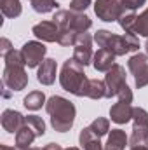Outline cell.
I'll return each mask as SVG.
<instances>
[{
    "mask_svg": "<svg viewBox=\"0 0 148 150\" xmlns=\"http://www.w3.org/2000/svg\"><path fill=\"white\" fill-rule=\"evenodd\" d=\"M52 21L58 25L59 33H58V44L63 47L75 45V40L80 33L87 32L92 26V21L89 16H85L84 12H73V11H66L61 9L54 14Z\"/></svg>",
    "mask_w": 148,
    "mask_h": 150,
    "instance_id": "obj_1",
    "label": "cell"
},
{
    "mask_svg": "<svg viewBox=\"0 0 148 150\" xmlns=\"http://www.w3.org/2000/svg\"><path fill=\"white\" fill-rule=\"evenodd\" d=\"M45 110L51 115V126L58 133H66L75 122V105L63 96H51L45 103Z\"/></svg>",
    "mask_w": 148,
    "mask_h": 150,
    "instance_id": "obj_2",
    "label": "cell"
},
{
    "mask_svg": "<svg viewBox=\"0 0 148 150\" xmlns=\"http://www.w3.org/2000/svg\"><path fill=\"white\" fill-rule=\"evenodd\" d=\"M5 68L2 75V82L5 87H9L11 91H23L28 86V75H26V63L23 58L21 51L12 49L5 58Z\"/></svg>",
    "mask_w": 148,
    "mask_h": 150,
    "instance_id": "obj_3",
    "label": "cell"
},
{
    "mask_svg": "<svg viewBox=\"0 0 148 150\" xmlns=\"http://www.w3.org/2000/svg\"><path fill=\"white\" fill-rule=\"evenodd\" d=\"M94 42L99 47L108 49L115 56H125L140 49V38L136 35H129V33L115 35L108 30H98L94 35Z\"/></svg>",
    "mask_w": 148,
    "mask_h": 150,
    "instance_id": "obj_4",
    "label": "cell"
},
{
    "mask_svg": "<svg viewBox=\"0 0 148 150\" xmlns=\"http://www.w3.org/2000/svg\"><path fill=\"white\" fill-rule=\"evenodd\" d=\"M84 68L85 67H82L75 58H70L63 63L61 74H59V84L66 93L75 96H84V89L89 80Z\"/></svg>",
    "mask_w": 148,
    "mask_h": 150,
    "instance_id": "obj_5",
    "label": "cell"
},
{
    "mask_svg": "<svg viewBox=\"0 0 148 150\" xmlns=\"http://www.w3.org/2000/svg\"><path fill=\"white\" fill-rule=\"evenodd\" d=\"M132 120V133L129 136L131 147H148V112L145 108L134 107Z\"/></svg>",
    "mask_w": 148,
    "mask_h": 150,
    "instance_id": "obj_6",
    "label": "cell"
},
{
    "mask_svg": "<svg viewBox=\"0 0 148 150\" xmlns=\"http://www.w3.org/2000/svg\"><path fill=\"white\" fill-rule=\"evenodd\" d=\"M94 12L101 21L113 23V21H118V18L125 12V9L122 0H96Z\"/></svg>",
    "mask_w": 148,
    "mask_h": 150,
    "instance_id": "obj_7",
    "label": "cell"
},
{
    "mask_svg": "<svg viewBox=\"0 0 148 150\" xmlns=\"http://www.w3.org/2000/svg\"><path fill=\"white\" fill-rule=\"evenodd\" d=\"M127 68L134 77V84L138 89L148 86V56L147 54H134L127 61Z\"/></svg>",
    "mask_w": 148,
    "mask_h": 150,
    "instance_id": "obj_8",
    "label": "cell"
},
{
    "mask_svg": "<svg viewBox=\"0 0 148 150\" xmlns=\"http://www.w3.org/2000/svg\"><path fill=\"white\" fill-rule=\"evenodd\" d=\"M73 58L82 67H87V65L92 63V58H94V52H92V37L87 32L80 33L77 37V40H75Z\"/></svg>",
    "mask_w": 148,
    "mask_h": 150,
    "instance_id": "obj_9",
    "label": "cell"
},
{
    "mask_svg": "<svg viewBox=\"0 0 148 150\" xmlns=\"http://www.w3.org/2000/svg\"><path fill=\"white\" fill-rule=\"evenodd\" d=\"M21 52H23V58H25V63L28 68H37L42 65L44 61V56L47 52V47L38 42V40H28L23 47H21Z\"/></svg>",
    "mask_w": 148,
    "mask_h": 150,
    "instance_id": "obj_10",
    "label": "cell"
},
{
    "mask_svg": "<svg viewBox=\"0 0 148 150\" xmlns=\"http://www.w3.org/2000/svg\"><path fill=\"white\" fill-rule=\"evenodd\" d=\"M125 68L122 65H113L110 70L105 75V86H106V98H111V96H117L118 91L127 84L125 82Z\"/></svg>",
    "mask_w": 148,
    "mask_h": 150,
    "instance_id": "obj_11",
    "label": "cell"
},
{
    "mask_svg": "<svg viewBox=\"0 0 148 150\" xmlns=\"http://www.w3.org/2000/svg\"><path fill=\"white\" fill-rule=\"evenodd\" d=\"M32 33L40 42H58L59 28H58V25L54 21H42V23H37L32 28Z\"/></svg>",
    "mask_w": 148,
    "mask_h": 150,
    "instance_id": "obj_12",
    "label": "cell"
},
{
    "mask_svg": "<svg viewBox=\"0 0 148 150\" xmlns=\"http://www.w3.org/2000/svg\"><path fill=\"white\" fill-rule=\"evenodd\" d=\"M56 74H58V65L52 58H47L42 61V65L38 67L37 72V80L42 86H51L56 80Z\"/></svg>",
    "mask_w": 148,
    "mask_h": 150,
    "instance_id": "obj_13",
    "label": "cell"
},
{
    "mask_svg": "<svg viewBox=\"0 0 148 150\" xmlns=\"http://www.w3.org/2000/svg\"><path fill=\"white\" fill-rule=\"evenodd\" d=\"M0 122H2V127L7 133H18L25 126V117L18 110H4Z\"/></svg>",
    "mask_w": 148,
    "mask_h": 150,
    "instance_id": "obj_14",
    "label": "cell"
},
{
    "mask_svg": "<svg viewBox=\"0 0 148 150\" xmlns=\"http://www.w3.org/2000/svg\"><path fill=\"white\" fill-rule=\"evenodd\" d=\"M132 112H134V107L131 103L117 101L110 108V119L115 124H125L132 119Z\"/></svg>",
    "mask_w": 148,
    "mask_h": 150,
    "instance_id": "obj_15",
    "label": "cell"
},
{
    "mask_svg": "<svg viewBox=\"0 0 148 150\" xmlns=\"http://www.w3.org/2000/svg\"><path fill=\"white\" fill-rule=\"evenodd\" d=\"M115 65V54L110 52L108 49H98V52H94L92 58V67L98 72H108L111 67Z\"/></svg>",
    "mask_w": 148,
    "mask_h": 150,
    "instance_id": "obj_16",
    "label": "cell"
},
{
    "mask_svg": "<svg viewBox=\"0 0 148 150\" xmlns=\"http://www.w3.org/2000/svg\"><path fill=\"white\" fill-rule=\"evenodd\" d=\"M78 142H80V145L84 147V150H105V145L101 143L99 136L94 134L92 129H91L89 126L84 127V129L80 131V134H78Z\"/></svg>",
    "mask_w": 148,
    "mask_h": 150,
    "instance_id": "obj_17",
    "label": "cell"
},
{
    "mask_svg": "<svg viewBox=\"0 0 148 150\" xmlns=\"http://www.w3.org/2000/svg\"><path fill=\"white\" fill-rule=\"evenodd\" d=\"M84 96H87V98H91V100L106 98V86H105V80L89 79L87 84H85V89H84Z\"/></svg>",
    "mask_w": 148,
    "mask_h": 150,
    "instance_id": "obj_18",
    "label": "cell"
},
{
    "mask_svg": "<svg viewBox=\"0 0 148 150\" xmlns=\"http://www.w3.org/2000/svg\"><path fill=\"white\" fill-rule=\"evenodd\" d=\"M127 143H129V138H127L125 131L111 129L108 134V140H106V145H105V150H124Z\"/></svg>",
    "mask_w": 148,
    "mask_h": 150,
    "instance_id": "obj_19",
    "label": "cell"
},
{
    "mask_svg": "<svg viewBox=\"0 0 148 150\" xmlns=\"http://www.w3.org/2000/svg\"><path fill=\"white\" fill-rule=\"evenodd\" d=\"M35 138H38L37 134H35V131H33L30 126L25 124V126L16 133V149L18 150H28Z\"/></svg>",
    "mask_w": 148,
    "mask_h": 150,
    "instance_id": "obj_20",
    "label": "cell"
},
{
    "mask_svg": "<svg viewBox=\"0 0 148 150\" xmlns=\"http://www.w3.org/2000/svg\"><path fill=\"white\" fill-rule=\"evenodd\" d=\"M136 19H138V14L134 11H125L120 18H118V25L120 28L129 33V35H136Z\"/></svg>",
    "mask_w": 148,
    "mask_h": 150,
    "instance_id": "obj_21",
    "label": "cell"
},
{
    "mask_svg": "<svg viewBox=\"0 0 148 150\" xmlns=\"http://www.w3.org/2000/svg\"><path fill=\"white\" fill-rule=\"evenodd\" d=\"M0 9L5 18H18L23 12L19 0H0Z\"/></svg>",
    "mask_w": 148,
    "mask_h": 150,
    "instance_id": "obj_22",
    "label": "cell"
},
{
    "mask_svg": "<svg viewBox=\"0 0 148 150\" xmlns=\"http://www.w3.org/2000/svg\"><path fill=\"white\" fill-rule=\"evenodd\" d=\"M45 103V94L42 91H32L28 93V96H25L23 100V105L28 108V110H38L42 108V105Z\"/></svg>",
    "mask_w": 148,
    "mask_h": 150,
    "instance_id": "obj_23",
    "label": "cell"
},
{
    "mask_svg": "<svg viewBox=\"0 0 148 150\" xmlns=\"http://www.w3.org/2000/svg\"><path fill=\"white\" fill-rule=\"evenodd\" d=\"M89 127L92 129L94 134H98V136L101 138V136H105V134L110 133V120L105 119V117H98V119H94V120L89 124Z\"/></svg>",
    "mask_w": 148,
    "mask_h": 150,
    "instance_id": "obj_24",
    "label": "cell"
},
{
    "mask_svg": "<svg viewBox=\"0 0 148 150\" xmlns=\"http://www.w3.org/2000/svg\"><path fill=\"white\" fill-rule=\"evenodd\" d=\"M30 4H32V9L38 14H47L59 5L56 0H30Z\"/></svg>",
    "mask_w": 148,
    "mask_h": 150,
    "instance_id": "obj_25",
    "label": "cell"
},
{
    "mask_svg": "<svg viewBox=\"0 0 148 150\" xmlns=\"http://www.w3.org/2000/svg\"><path fill=\"white\" fill-rule=\"evenodd\" d=\"M25 124L30 126L35 131L37 136H44L45 134V122L42 120V117H38V115H28V117H25Z\"/></svg>",
    "mask_w": 148,
    "mask_h": 150,
    "instance_id": "obj_26",
    "label": "cell"
},
{
    "mask_svg": "<svg viewBox=\"0 0 148 150\" xmlns=\"http://www.w3.org/2000/svg\"><path fill=\"white\" fill-rule=\"evenodd\" d=\"M136 35L148 38V9H145L136 19Z\"/></svg>",
    "mask_w": 148,
    "mask_h": 150,
    "instance_id": "obj_27",
    "label": "cell"
},
{
    "mask_svg": "<svg viewBox=\"0 0 148 150\" xmlns=\"http://www.w3.org/2000/svg\"><path fill=\"white\" fill-rule=\"evenodd\" d=\"M91 4V0H70V11L73 12H84Z\"/></svg>",
    "mask_w": 148,
    "mask_h": 150,
    "instance_id": "obj_28",
    "label": "cell"
},
{
    "mask_svg": "<svg viewBox=\"0 0 148 150\" xmlns=\"http://www.w3.org/2000/svg\"><path fill=\"white\" fill-rule=\"evenodd\" d=\"M117 98H118V101H124V103H132V91H131V87L125 84L120 91H118V94H117Z\"/></svg>",
    "mask_w": 148,
    "mask_h": 150,
    "instance_id": "obj_29",
    "label": "cell"
},
{
    "mask_svg": "<svg viewBox=\"0 0 148 150\" xmlns=\"http://www.w3.org/2000/svg\"><path fill=\"white\" fill-rule=\"evenodd\" d=\"M122 2H124V9L125 11H136L141 5H145L147 0H122Z\"/></svg>",
    "mask_w": 148,
    "mask_h": 150,
    "instance_id": "obj_30",
    "label": "cell"
},
{
    "mask_svg": "<svg viewBox=\"0 0 148 150\" xmlns=\"http://www.w3.org/2000/svg\"><path fill=\"white\" fill-rule=\"evenodd\" d=\"M12 49H14V47H12V44H11L9 38H2V40H0V54H2V58H5Z\"/></svg>",
    "mask_w": 148,
    "mask_h": 150,
    "instance_id": "obj_31",
    "label": "cell"
},
{
    "mask_svg": "<svg viewBox=\"0 0 148 150\" xmlns=\"http://www.w3.org/2000/svg\"><path fill=\"white\" fill-rule=\"evenodd\" d=\"M44 150H63V149H61V145H58V143H47V145L44 147Z\"/></svg>",
    "mask_w": 148,
    "mask_h": 150,
    "instance_id": "obj_32",
    "label": "cell"
},
{
    "mask_svg": "<svg viewBox=\"0 0 148 150\" xmlns=\"http://www.w3.org/2000/svg\"><path fill=\"white\" fill-rule=\"evenodd\" d=\"M0 150H16V149H12V147H7V145H0Z\"/></svg>",
    "mask_w": 148,
    "mask_h": 150,
    "instance_id": "obj_33",
    "label": "cell"
},
{
    "mask_svg": "<svg viewBox=\"0 0 148 150\" xmlns=\"http://www.w3.org/2000/svg\"><path fill=\"white\" fill-rule=\"evenodd\" d=\"M131 150H148V147H131Z\"/></svg>",
    "mask_w": 148,
    "mask_h": 150,
    "instance_id": "obj_34",
    "label": "cell"
},
{
    "mask_svg": "<svg viewBox=\"0 0 148 150\" xmlns=\"http://www.w3.org/2000/svg\"><path fill=\"white\" fill-rule=\"evenodd\" d=\"M65 150H80V149H77V147H68V149H65Z\"/></svg>",
    "mask_w": 148,
    "mask_h": 150,
    "instance_id": "obj_35",
    "label": "cell"
},
{
    "mask_svg": "<svg viewBox=\"0 0 148 150\" xmlns=\"http://www.w3.org/2000/svg\"><path fill=\"white\" fill-rule=\"evenodd\" d=\"M145 49H147V54H148V38H147V44H145Z\"/></svg>",
    "mask_w": 148,
    "mask_h": 150,
    "instance_id": "obj_36",
    "label": "cell"
},
{
    "mask_svg": "<svg viewBox=\"0 0 148 150\" xmlns=\"http://www.w3.org/2000/svg\"><path fill=\"white\" fill-rule=\"evenodd\" d=\"M28 150H44V149H37V147H32V149H28Z\"/></svg>",
    "mask_w": 148,
    "mask_h": 150,
    "instance_id": "obj_37",
    "label": "cell"
}]
</instances>
